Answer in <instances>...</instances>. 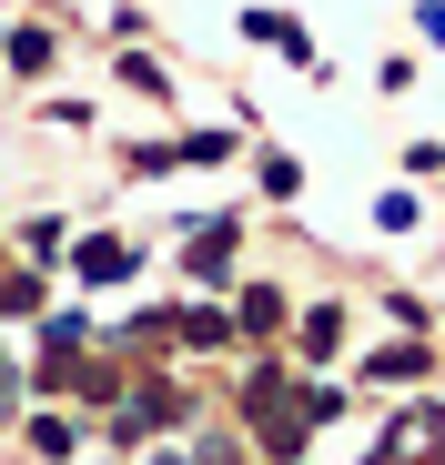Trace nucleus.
Listing matches in <instances>:
<instances>
[{
  "label": "nucleus",
  "mask_w": 445,
  "mask_h": 465,
  "mask_svg": "<svg viewBox=\"0 0 445 465\" xmlns=\"http://www.w3.org/2000/svg\"><path fill=\"white\" fill-rule=\"evenodd\" d=\"M183 415H193L183 384H173V374H142L132 395H122V415H112V445H153V435H163V425H183Z\"/></svg>",
  "instance_id": "nucleus-1"
},
{
  "label": "nucleus",
  "mask_w": 445,
  "mask_h": 465,
  "mask_svg": "<svg viewBox=\"0 0 445 465\" xmlns=\"http://www.w3.org/2000/svg\"><path fill=\"white\" fill-rule=\"evenodd\" d=\"M243 41H263V51H283L293 71H314V82H324V51L304 41V21H293V11H243Z\"/></svg>",
  "instance_id": "nucleus-2"
},
{
  "label": "nucleus",
  "mask_w": 445,
  "mask_h": 465,
  "mask_svg": "<svg viewBox=\"0 0 445 465\" xmlns=\"http://www.w3.org/2000/svg\"><path fill=\"white\" fill-rule=\"evenodd\" d=\"M71 273H82V283H132V273H142V253L122 243V232H82V253H71Z\"/></svg>",
  "instance_id": "nucleus-3"
},
{
  "label": "nucleus",
  "mask_w": 445,
  "mask_h": 465,
  "mask_svg": "<svg viewBox=\"0 0 445 465\" xmlns=\"http://www.w3.org/2000/svg\"><path fill=\"white\" fill-rule=\"evenodd\" d=\"M233 232H243V213H213V223L193 232V253H183L193 283H222V273H233Z\"/></svg>",
  "instance_id": "nucleus-4"
},
{
  "label": "nucleus",
  "mask_w": 445,
  "mask_h": 465,
  "mask_svg": "<svg viewBox=\"0 0 445 465\" xmlns=\"http://www.w3.org/2000/svg\"><path fill=\"white\" fill-rule=\"evenodd\" d=\"M435 374V354L405 334V344H375V354H364V384H425Z\"/></svg>",
  "instance_id": "nucleus-5"
},
{
  "label": "nucleus",
  "mask_w": 445,
  "mask_h": 465,
  "mask_svg": "<svg viewBox=\"0 0 445 465\" xmlns=\"http://www.w3.org/2000/svg\"><path fill=\"white\" fill-rule=\"evenodd\" d=\"M173 344H193V354H222V344H233V314H213V303H183V314H173Z\"/></svg>",
  "instance_id": "nucleus-6"
},
{
  "label": "nucleus",
  "mask_w": 445,
  "mask_h": 465,
  "mask_svg": "<svg viewBox=\"0 0 445 465\" xmlns=\"http://www.w3.org/2000/svg\"><path fill=\"white\" fill-rule=\"evenodd\" d=\"M283 324H293V314H283L273 283H243V293H233V334H283Z\"/></svg>",
  "instance_id": "nucleus-7"
},
{
  "label": "nucleus",
  "mask_w": 445,
  "mask_h": 465,
  "mask_svg": "<svg viewBox=\"0 0 445 465\" xmlns=\"http://www.w3.org/2000/svg\"><path fill=\"white\" fill-rule=\"evenodd\" d=\"M293 344H304V354L324 364V354L344 344V303H304V314H293Z\"/></svg>",
  "instance_id": "nucleus-8"
},
{
  "label": "nucleus",
  "mask_w": 445,
  "mask_h": 465,
  "mask_svg": "<svg viewBox=\"0 0 445 465\" xmlns=\"http://www.w3.org/2000/svg\"><path fill=\"white\" fill-rule=\"evenodd\" d=\"M0 51H11V71H21V82H41V71H51V51H61V41H51L41 21H21V31H0Z\"/></svg>",
  "instance_id": "nucleus-9"
},
{
  "label": "nucleus",
  "mask_w": 445,
  "mask_h": 465,
  "mask_svg": "<svg viewBox=\"0 0 445 465\" xmlns=\"http://www.w3.org/2000/svg\"><path fill=\"white\" fill-rule=\"evenodd\" d=\"M31 455L41 465H71V455H82V425H71V415H31Z\"/></svg>",
  "instance_id": "nucleus-10"
},
{
  "label": "nucleus",
  "mask_w": 445,
  "mask_h": 465,
  "mask_svg": "<svg viewBox=\"0 0 445 465\" xmlns=\"http://www.w3.org/2000/svg\"><path fill=\"white\" fill-rule=\"evenodd\" d=\"M293 415H304V435L334 425V415H344V384H324V374H314V384H293Z\"/></svg>",
  "instance_id": "nucleus-11"
},
{
  "label": "nucleus",
  "mask_w": 445,
  "mask_h": 465,
  "mask_svg": "<svg viewBox=\"0 0 445 465\" xmlns=\"http://www.w3.org/2000/svg\"><path fill=\"white\" fill-rule=\"evenodd\" d=\"M253 183H263L273 203H293V193H304V163H293V152H263V163H253Z\"/></svg>",
  "instance_id": "nucleus-12"
},
{
  "label": "nucleus",
  "mask_w": 445,
  "mask_h": 465,
  "mask_svg": "<svg viewBox=\"0 0 445 465\" xmlns=\"http://www.w3.org/2000/svg\"><path fill=\"white\" fill-rule=\"evenodd\" d=\"M92 344V314H41V354H82Z\"/></svg>",
  "instance_id": "nucleus-13"
},
{
  "label": "nucleus",
  "mask_w": 445,
  "mask_h": 465,
  "mask_svg": "<svg viewBox=\"0 0 445 465\" xmlns=\"http://www.w3.org/2000/svg\"><path fill=\"white\" fill-rule=\"evenodd\" d=\"M122 82H132V92H153V102H163V92H173V71H163L153 51H122Z\"/></svg>",
  "instance_id": "nucleus-14"
},
{
  "label": "nucleus",
  "mask_w": 445,
  "mask_h": 465,
  "mask_svg": "<svg viewBox=\"0 0 445 465\" xmlns=\"http://www.w3.org/2000/svg\"><path fill=\"white\" fill-rule=\"evenodd\" d=\"M0 314H11V324L41 314V273H0Z\"/></svg>",
  "instance_id": "nucleus-15"
},
{
  "label": "nucleus",
  "mask_w": 445,
  "mask_h": 465,
  "mask_svg": "<svg viewBox=\"0 0 445 465\" xmlns=\"http://www.w3.org/2000/svg\"><path fill=\"white\" fill-rule=\"evenodd\" d=\"M61 243H71V223H51V213H41V223H21V253H31V263H51Z\"/></svg>",
  "instance_id": "nucleus-16"
},
{
  "label": "nucleus",
  "mask_w": 445,
  "mask_h": 465,
  "mask_svg": "<svg viewBox=\"0 0 445 465\" xmlns=\"http://www.w3.org/2000/svg\"><path fill=\"white\" fill-rule=\"evenodd\" d=\"M173 152H183V163H222V152H233V132H183Z\"/></svg>",
  "instance_id": "nucleus-17"
},
{
  "label": "nucleus",
  "mask_w": 445,
  "mask_h": 465,
  "mask_svg": "<svg viewBox=\"0 0 445 465\" xmlns=\"http://www.w3.org/2000/svg\"><path fill=\"white\" fill-rule=\"evenodd\" d=\"M193 465H243V445H233V435H203V445H193Z\"/></svg>",
  "instance_id": "nucleus-18"
},
{
  "label": "nucleus",
  "mask_w": 445,
  "mask_h": 465,
  "mask_svg": "<svg viewBox=\"0 0 445 465\" xmlns=\"http://www.w3.org/2000/svg\"><path fill=\"white\" fill-rule=\"evenodd\" d=\"M405 173H445V142H415V152H405Z\"/></svg>",
  "instance_id": "nucleus-19"
},
{
  "label": "nucleus",
  "mask_w": 445,
  "mask_h": 465,
  "mask_svg": "<svg viewBox=\"0 0 445 465\" xmlns=\"http://www.w3.org/2000/svg\"><path fill=\"white\" fill-rule=\"evenodd\" d=\"M415 31H425V41H445V0H415Z\"/></svg>",
  "instance_id": "nucleus-20"
},
{
  "label": "nucleus",
  "mask_w": 445,
  "mask_h": 465,
  "mask_svg": "<svg viewBox=\"0 0 445 465\" xmlns=\"http://www.w3.org/2000/svg\"><path fill=\"white\" fill-rule=\"evenodd\" d=\"M11 405H21V364L0 354V415H11Z\"/></svg>",
  "instance_id": "nucleus-21"
},
{
  "label": "nucleus",
  "mask_w": 445,
  "mask_h": 465,
  "mask_svg": "<svg viewBox=\"0 0 445 465\" xmlns=\"http://www.w3.org/2000/svg\"><path fill=\"white\" fill-rule=\"evenodd\" d=\"M153 465H193V455H153Z\"/></svg>",
  "instance_id": "nucleus-22"
}]
</instances>
